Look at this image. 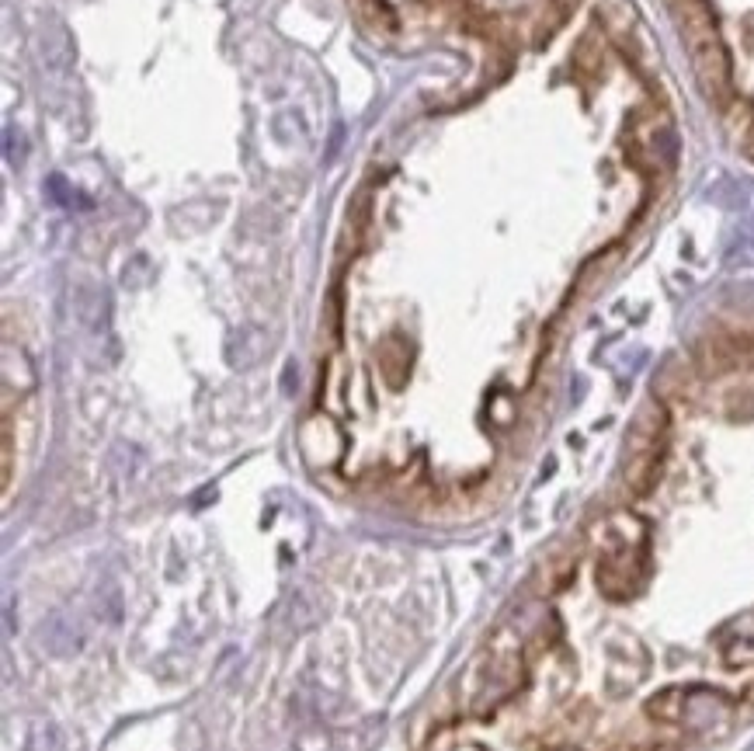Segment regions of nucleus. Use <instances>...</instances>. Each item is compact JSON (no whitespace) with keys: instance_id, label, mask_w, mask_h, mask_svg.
I'll return each mask as SVG.
<instances>
[{"instance_id":"obj_1","label":"nucleus","mask_w":754,"mask_h":751,"mask_svg":"<svg viewBox=\"0 0 754 751\" xmlns=\"http://www.w3.org/2000/svg\"><path fill=\"white\" fill-rule=\"evenodd\" d=\"M671 4H675L678 28H682L688 56H692L695 80H699L702 94L723 112L734 98V77H730V56L713 7L706 0H671Z\"/></svg>"},{"instance_id":"obj_2","label":"nucleus","mask_w":754,"mask_h":751,"mask_svg":"<svg viewBox=\"0 0 754 751\" xmlns=\"http://www.w3.org/2000/svg\"><path fill=\"white\" fill-rule=\"evenodd\" d=\"M456 751H480V748H473V745H470V748H456Z\"/></svg>"}]
</instances>
